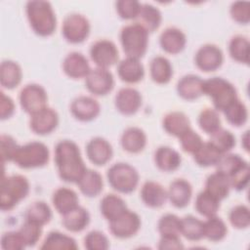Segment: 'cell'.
<instances>
[{
    "instance_id": "6da1fadb",
    "label": "cell",
    "mask_w": 250,
    "mask_h": 250,
    "mask_svg": "<svg viewBox=\"0 0 250 250\" xmlns=\"http://www.w3.org/2000/svg\"><path fill=\"white\" fill-rule=\"evenodd\" d=\"M55 162L60 178L67 183L77 184L87 169L78 146L69 140H63L57 144Z\"/></svg>"
},
{
    "instance_id": "7a4b0ae2",
    "label": "cell",
    "mask_w": 250,
    "mask_h": 250,
    "mask_svg": "<svg viewBox=\"0 0 250 250\" xmlns=\"http://www.w3.org/2000/svg\"><path fill=\"white\" fill-rule=\"evenodd\" d=\"M26 16L32 30L40 36L54 33L57 19L52 5L48 1L33 0L26 3Z\"/></svg>"
},
{
    "instance_id": "3957f363",
    "label": "cell",
    "mask_w": 250,
    "mask_h": 250,
    "mask_svg": "<svg viewBox=\"0 0 250 250\" xmlns=\"http://www.w3.org/2000/svg\"><path fill=\"white\" fill-rule=\"evenodd\" d=\"M29 192V183L22 175L3 176L0 188V208L2 211L12 210Z\"/></svg>"
},
{
    "instance_id": "277c9868",
    "label": "cell",
    "mask_w": 250,
    "mask_h": 250,
    "mask_svg": "<svg viewBox=\"0 0 250 250\" xmlns=\"http://www.w3.org/2000/svg\"><path fill=\"white\" fill-rule=\"evenodd\" d=\"M203 95L210 97L215 109L222 112L238 99L234 86L222 77L204 80Z\"/></svg>"
},
{
    "instance_id": "5b68a950",
    "label": "cell",
    "mask_w": 250,
    "mask_h": 250,
    "mask_svg": "<svg viewBox=\"0 0 250 250\" xmlns=\"http://www.w3.org/2000/svg\"><path fill=\"white\" fill-rule=\"evenodd\" d=\"M120 41L128 58L140 60L147 49L148 32L138 22L131 23L121 29Z\"/></svg>"
},
{
    "instance_id": "8992f818",
    "label": "cell",
    "mask_w": 250,
    "mask_h": 250,
    "mask_svg": "<svg viewBox=\"0 0 250 250\" xmlns=\"http://www.w3.org/2000/svg\"><path fill=\"white\" fill-rule=\"evenodd\" d=\"M49 156V149L45 144L30 142L19 146L13 162L23 169L38 168L48 163Z\"/></svg>"
},
{
    "instance_id": "52a82bcc",
    "label": "cell",
    "mask_w": 250,
    "mask_h": 250,
    "mask_svg": "<svg viewBox=\"0 0 250 250\" xmlns=\"http://www.w3.org/2000/svg\"><path fill=\"white\" fill-rule=\"evenodd\" d=\"M109 185L121 193L134 191L139 184L138 171L128 163L119 162L113 164L106 173Z\"/></svg>"
},
{
    "instance_id": "ba28073f",
    "label": "cell",
    "mask_w": 250,
    "mask_h": 250,
    "mask_svg": "<svg viewBox=\"0 0 250 250\" xmlns=\"http://www.w3.org/2000/svg\"><path fill=\"white\" fill-rule=\"evenodd\" d=\"M90 33L89 21L80 14L68 15L62 22V35L72 44L83 42Z\"/></svg>"
},
{
    "instance_id": "9c48e42d",
    "label": "cell",
    "mask_w": 250,
    "mask_h": 250,
    "mask_svg": "<svg viewBox=\"0 0 250 250\" xmlns=\"http://www.w3.org/2000/svg\"><path fill=\"white\" fill-rule=\"evenodd\" d=\"M48 96L45 89L35 83L25 85L20 93V103L22 109L30 115L47 106Z\"/></svg>"
},
{
    "instance_id": "30bf717a",
    "label": "cell",
    "mask_w": 250,
    "mask_h": 250,
    "mask_svg": "<svg viewBox=\"0 0 250 250\" xmlns=\"http://www.w3.org/2000/svg\"><path fill=\"white\" fill-rule=\"evenodd\" d=\"M141 228L139 215L131 210H126L122 215L109 222V230L117 238H130Z\"/></svg>"
},
{
    "instance_id": "8fae6325",
    "label": "cell",
    "mask_w": 250,
    "mask_h": 250,
    "mask_svg": "<svg viewBox=\"0 0 250 250\" xmlns=\"http://www.w3.org/2000/svg\"><path fill=\"white\" fill-rule=\"evenodd\" d=\"M90 57L97 67L107 68L117 62L118 50L112 41L101 39L91 46Z\"/></svg>"
},
{
    "instance_id": "7c38bea8",
    "label": "cell",
    "mask_w": 250,
    "mask_h": 250,
    "mask_svg": "<svg viewBox=\"0 0 250 250\" xmlns=\"http://www.w3.org/2000/svg\"><path fill=\"white\" fill-rule=\"evenodd\" d=\"M85 84L90 93L96 96H104L113 89L114 79L107 68L96 67L91 69L86 76Z\"/></svg>"
},
{
    "instance_id": "4fadbf2b",
    "label": "cell",
    "mask_w": 250,
    "mask_h": 250,
    "mask_svg": "<svg viewBox=\"0 0 250 250\" xmlns=\"http://www.w3.org/2000/svg\"><path fill=\"white\" fill-rule=\"evenodd\" d=\"M195 64L204 72L215 71L224 61L222 50L214 44H205L201 46L195 54Z\"/></svg>"
},
{
    "instance_id": "5bb4252c",
    "label": "cell",
    "mask_w": 250,
    "mask_h": 250,
    "mask_svg": "<svg viewBox=\"0 0 250 250\" xmlns=\"http://www.w3.org/2000/svg\"><path fill=\"white\" fill-rule=\"evenodd\" d=\"M59 124V115L51 107H44L30 115V129L38 135H47L53 132Z\"/></svg>"
},
{
    "instance_id": "9a60e30c",
    "label": "cell",
    "mask_w": 250,
    "mask_h": 250,
    "mask_svg": "<svg viewBox=\"0 0 250 250\" xmlns=\"http://www.w3.org/2000/svg\"><path fill=\"white\" fill-rule=\"evenodd\" d=\"M115 106L124 115L135 114L142 105V96L140 92L131 87L120 89L114 99Z\"/></svg>"
},
{
    "instance_id": "2e32d148",
    "label": "cell",
    "mask_w": 250,
    "mask_h": 250,
    "mask_svg": "<svg viewBox=\"0 0 250 250\" xmlns=\"http://www.w3.org/2000/svg\"><path fill=\"white\" fill-rule=\"evenodd\" d=\"M70 111L72 115L80 121H91L100 114L101 106L94 98L80 96L72 101Z\"/></svg>"
},
{
    "instance_id": "e0dca14e",
    "label": "cell",
    "mask_w": 250,
    "mask_h": 250,
    "mask_svg": "<svg viewBox=\"0 0 250 250\" xmlns=\"http://www.w3.org/2000/svg\"><path fill=\"white\" fill-rule=\"evenodd\" d=\"M86 153L93 164L103 166L110 160L112 156V147L105 139L96 137L88 142L86 146Z\"/></svg>"
},
{
    "instance_id": "ac0fdd59",
    "label": "cell",
    "mask_w": 250,
    "mask_h": 250,
    "mask_svg": "<svg viewBox=\"0 0 250 250\" xmlns=\"http://www.w3.org/2000/svg\"><path fill=\"white\" fill-rule=\"evenodd\" d=\"M62 69L64 73L73 79L86 78L91 68L86 57L81 53H69L63 60Z\"/></svg>"
},
{
    "instance_id": "d6986e66",
    "label": "cell",
    "mask_w": 250,
    "mask_h": 250,
    "mask_svg": "<svg viewBox=\"0 0 250 250\" xmlns=\"http://www.w3.org/2000/svg\"><path fill=\"white\" fill-rule=\"evenodd\" d=\"M159 43L166 53L176 55L185 49L187 37L180 28L168 27L160 34Z\"/></svg>"
},
{
    "instance_id": "ffe728a7",
    "label": "cell",
    "mask_w": 250,
    "mask_h": 250,
    "mask_svg": "<svg viewBox=\"0 0 250 250\" xmlns=\"http://www.w3.org/2000/svg\"><path fill=\"white\" fill-rule=\"evenodd\" d=\"M192 195L191 185L184 180L177 179L173 181L168 188L167 197L170 202L177 208H184L188 205Z\"/></svg>"
},
{
    "instance_id": "44dd1931",
    "label": "cell",
    "mask_w": 250,
    "mask_h": 250,
    "mask_svg": "<svg viewBox=\"0 0 250 250\" xmlns=\"http://www.w3.org/2000/svg\"><path fill=\"white\" fill-rule=\"evenodd\" d=\"M204 80L195 74L183 76L177 84V92L185 100H196L203 95Z\"/></svg>"
},
{
    "instance_id": "7402d4cb",
    "label": "cell",
    "mask_w": 250,
    "mask_h": 250,
    "mask_svg": "<svg viewBox=\"0 0 250 250\" xmlns=\"http://www.w3.org/2000/svg\"><path fill=\"white\" fill-rule=\"evenodd\" d=\"M119 78L126 83H137L144 78V65L138 59L126 58L122 60L117 66Z\"/></svg>"
},
{
    "instance_id": "603a6c76",
    "label": "cell",
    "mask_w": 250,
    "mask_h": 250,
    "mask_svg": "<svg viewBox=\"0 0 250 250\" xmlns=\"http://www.w3.org/2000/svg\"><path fill=\"white\" fill-rule=\"evenodd\" d=\"M141 198L146 206L150 208H158L165 203L168 197L167 191L160 184L148 181L142 187Z\"/></svg>"
},
{
    "instance_id": "cb8c5ba5",
    "label": "cell",
    "mask_w": 250,
    "mask_h": 250,
    "mask_svg": "<svg viewBox=\"0 0 250 250\" xmlns=\"http://www.w3.org/2000/svg\"><path fill=\"white\" fill-rule=\"evenodd\" d=\"M154 161L160 170L164 172H172L180 167L182 158L180 153L174 148L162 146L156 149L154 153Z\"/></svg>"
},
{
    "instance_id": "d4e9b609",
    "label": "cell",
    "mask_w": 250,
    "mask_h": 250,
    "mask_svg": "<svg viewBox=\"0 0 250 250\" xmlns=\"http://www.w3.org/2000/svg\"><path fill=\"white\" fill-rule=\"evenodd\" d=\"M120 142L124 150L130 153H138L146 145V135L139 127H129L123 132Z\"/></svg>"
},
{
    "instance_id": "484cf974",
    "label": "cell",
    "mask_w": 250,
    "mask_h": 250,
    "mask_svg": "<svg viewBox=\"0 0 250 250\" xmlns=\"http://www.w3.org/2000/svg\"><path fill=\"white\" fill-rule=\"evenodd\" d=\"M77 185L84 195L88 197H95L102 192L104 182L99 172L92 169H86Z\"/></svg>"
},
{
    "instance_id": "4316f807",
    "label": "cell",
    "mask_w": 250,
    "mask_h": 250,
    "mask_svg": "<svg viewBox=\"0 0 250 250\" xmlns=\"http://www.w3.org/2000/svg\"><path fill=\"white\" fill-rule=\"evenodd\" d=\"M62 222L67 230L71 232H79L89 225L90 214L85 208L78 205L71 211L62 215Z\"/></svg>"
},
{
    "instance_id": "83f0119b",
    "label": "cell",
    "mask_w": 250,
    "mask_h": 250,
    "mask_svg": "<svg viewBox=\"0 0 250 250\" xmlns=\"http://www.w3.org/2000/svg\"><path fill=\"white\" fill-rule=\"evenodd\" d=\"M164 130L175 137L180 138L185 132L190 129L188 117L182 111H172L163 118Z\"/></svg>"
},
{
    "instance_id": "f1b7e54d",
    "label": "cell",
    "mask_w": 250,
    "mask_h": 250,
    "mask_svg": "<svg viewBox=\"0 0 250 250\" xmlns=\"http://www.w3.org/2000/svg\"><path fill=\"white\" fill-rule=\"evenodd\" d=\"M78 195L76 192L67 188H59L55 190L52 201L58 213L64 215L78 206Z\"/></svg>"
},
{
    "instance_id": "f546056e",
    "label": "cell",
    "mask_w": 250,
    "mask_h": 250,
    "mask_svg": "<svg viewBox=\"0 0 250 250\" xmlns=\"http://www.w3.org/2000/svg\"><path fill=\"white\" fill-rule=\"evenodd\" d=\"M22 77V71L20 64L14 61H3L0 65V83L6 89L17 87Z\"/></svg>"
},
{
    "instance_id": "4dcf8cb0",
    "label": "cell",
    "mask_w": 250,
    "mask_h": 250,
    "mask_svg": "<svg viewBox=\"0 0 250 250\" xmlns=\"http://www.w3.org/2000/svg\"><path fill=\"white\" fill-rule=\"evenodd\" d=\"M101 212L108 221H112L128 210L125 201L116 194H106L101 201Z\"/></svg>"
},
{
    "instance_id": "1f68e13d",
    "label": "cell",
    "mask_w": 250,
    "mask_h": 250,
    "mask_svg": "<svg viewBox=\"0 0 250 250\" xmlns=\"http://www.w3.org/2000/svg\"><path fill=\"white\" fill-rule=\"evenodd\" d=\"M230 185L229 179L219 172H215L211 174L205 183V189L219 201L226 198L230 189Z\"/></svg>"
},
{
    "instance_id": "d6a6232c",
    "label": "cell",
    "mask_w": 250,
    "mask_h": 250,
    "mask_svg": "<svg viewBox=\"0 0 250 250\" xmlns=\"http://www.w3.org/2000/svg\"><path fill=\"white\" fill-rule=\"evenodd\" d=\"M149 70L151 79L158 84L168 83L173 75V67L169 60L162 56H157L152 59Z\"/></svg>"
},
{
    "instance_id": "836d02e7",
    "label": "cell",
    "mask_w": 250,
    "mask_h": 250,
    "mask_svg": "<svg viewBox=\"0 0 250 250\" xmlns=\"http://www.w3.org/2000/svg\"><path fill=\"white\" fill-rule=\"evenodd\" d=\"M138 23L141 24L147 32L156 30L162 21L160 11L151 4H142L140 13L137 17Z\"/></svg>"
},
{
    "instance_id": "e575fe53",
    "label": "cell",
    "mask_w": 250,
    "mask_h": 250,
    "mask_svg": "<svg viewBox=\"0 0 250 250\" xmlns=\"http://www.w3.org/2000/svg\"><path fill=\"white\" fill-rule=\"evenodd\" d=\"M223 153L218 150L209 141L203 142L200 147L193 153L194 161L201 167H210L217 165Z\"/></svg>"
},
{
    "instance_id": "d590c367",
    "label": "cell",
    "mask_w": 250,
    "mask_h": 250,
    "mask_svg": "<svg viewBox=\"0 0 250 250\" xmlns=\"http://www.w3.org/2000/svg\"><path fill=\"white\" fill-rule=\"evenodd\" d=\"M40 248L46 250H75L78 248V246L76 241L65 233L52 231L47 235Z\"/></svg>"
},
{
    "instance_id": "8d00e7d4",
    "label": "cell",
    "mask_w": 250,
    "mask_h": 250,
    "mask_svg": "<svg viewBox=\"0 0 250 250\" xmlns=\"http://www.w3.org/2000/svg\"><path fill=\"white\" fill-rule=\"evenodd\" d=\"M248 163L238 154L225 153L217 163V172L223 174L228 179L242 169Z\"/></svg>"
},
{
    "instance_id": "74e56055",
    "label": "cell",
    "mask_w": 250,
    "mask_h": 250,
    "mask_svg": "<svg viewBox=\"0 0 250 250\" xmlns=\"http://www.w3.org/2000/svg\"><path fill=\"white\" fill-rule=\"evenodd\" d=\"M181 234L191 241L202 239L204 237V222L191 215L185 216L182 219Z\"/></svg>"
},
{
    "instance_id": "f35d334b",
    "label": "cell",
    "mask_w": 250,
    "mask_h": 250,
    "mask_svg": "<svg viewBox=\"0 0 250 250\" xmlns=\"http://www.w3.org/2000/svg\"><path fill=\"white\" fill-rule=\"evenodd\" d=\"M229 52L230 57L242 63L249 62V41L243 35L233 36L229 44Z\"/></svg>"
},
{
    "instance_id": "ab89813d",
    "label": "cell",
    "mask_w": 250,
    "mask_h": 250,
    "mask_svg": "<svg viewBox=\"0 0 250 250\" xmlns=\"http://www.w3.org/2000/svg\"><path fill=\"white\" fill-rule=\"evenodd\" d=\"M228 229L225 222L215 216L207 218L204 222V237L210 241H221L227 235Z\"/></svg>"
},
{
    "instance_id": "60d3db41",
    "label": "cell",
    "mask_w": 250,
    "mask_h": 250,
    "mask_svg": "<svg viewBox=\"0 0 250 250\" xmlns=\"http://www.w3.org/2000/svg\"><path fill=\"white\" fill-rule=\"evenodd\" d=\"M219 207L220 201L206 190H203L197 194L195 199V209L200 215L206 218L215 216L219 210Z\"/></svg>"
},
{
    "instance_id": "b9f144b4",
    "label": "cell",
    "mask_w": 250,
    "mask_h": 250,
    "mask_svg": "<svg viewBox=\"0 0 250 250\" xmlns=\"http://www.w3.org/2000/svg\"><path fill=\"white\" fill-rule=\"evenodd\" d=\"M52 211L49 205L43 201L33 202L26 210L25 220L34 222L40 226H44L50 222Z\"/></svg>"
},
{
    "instance_id": "7bdbcfd3",
    "label": "cell",
    "mask_w": 250,
    "mask_h": 250,
    "mask_svg": "<svg viewBox=\"0 0 250 250\" xmlns=\"http://www.w3.org/2000/svg\"><path fill=\"white\" fill-rule=\"evenodd\" d=\"M223 113L228 122L235 127L244 125L248 118L247 107L239 99H237L228 108H226Z\"/></svg>"
},
{
    "instance_id": "ee69618b",
    "label": "cell",
    "mask_w": 250,
    "mask_h": 250,
    "mask_svg": "<svg viewBox=\"0 0 250 250\" xmlns=\"http://www.w3.org/2000/svg\"><path fill=\"white\" fill-rule=\"evenodd\" d=\"M182 219L174 214H165L158 221V231L161 236L180 237Z\"/></svg>"
},
{
    "instance_id": "f6af8a7d",
    "label": "cell",
    "mask_w": 250,
    "mask_h": 250,
    "mask_svg": "<svg viewBox=\"0 0 250 250\" xmlns=\"http://www.w3.org/2000/svg\"><path fill=\"white\" fill-rule=\"evenodd\" d=\"M198 124L201 130L212 135L221 129V119L218 111L213 108H204L198 116Z\"/></svg>"
},
{
    "instance_id": "bcb514c9",
    "label": "cell",
    "mask_w": 250,
    "mask_h": 250,
    "mask_svg": "<svg viewBox=\"0 0 250 250\" xmlns=\"http://www.w3.org/2000/svg\"><path fill=\"white\" fill-rule=\"evenodd\" d=\"M209 142L216 148H218L220 152L225 154L234 147L235 137L230 131L221 128L211 135V139Z\"/></svg>"
},
{
    "instance_id": "7dc6e473",
    "label": "cell",
    "mask_w": 250,
    "mask_h": 250,
    "mask_svg": "<svg viewBox=\"0 0 250 250\" xmlns=\"http://www.w3.org/2000/svg\"><path fill=\"white\" fill-rule=\"evenodd\" d=\"M231 226L235 229H246L250 225V211L245 205L239 204L234 206L229 215Z\"/></svg>"
},
{
    "instance_id": "c3c4849f",
    "label": "cell",
    "mask_w": 250,
    "mask_h": 250,
    "mask_svg": "<svg viewBox=\"0 0 250 250\" xmlns=\"http://www.w3.org/2000/svg\"><path fill=\"white\" fill-rule=\"evenodd\" d=\"M19 231L21 234L26 246H34L41 236L42 226L34 222L25 220Z\"/></svg>"
},
{
    "instance_id": "681fc988",
    "label": "cell",
    "mask_w": 250,
    "mask_h": 250,
    "mask_svg": "<svg viewBox=\"0 0 250 250\" xmlns=\"http://www.w3.org/2000/svg\"><path fill=\"white\" fill-rule=\"evenodd\" d=\"M118 15L124 20L137 19L142 4L135 0H119L115 3Z\"/></svg>"
},
{
    "instance_id": "f907efd6",
    "label": "cell",
    "mask_w": 250,
    "mask_h": 250,
    "mask_svg": "<svg viewBox=\"0 0 250 250\" xmlns=\"http://www.w3.org/2000/svg\"><path fill=\"white\" fill-rule=\"evenodd\" d=\"M231 19L241 24H247L250 21V4L247 1H235L229 9Z\"/></svg>"
},
{
    "instance_id": "816d5d0a",
    "label": "cell",
    "mask_w": 250,
    "mask_h": 250,
    "mask_svg": "<svg viewBox=\"0 0 250 250\" xmlns=\"http://www.w3.org/2000/svg\"><path fill=\"white\" fill-rule=\"evenodd\" d=\"M84 245L89 250H106L109 247V242L104 232L92 230L85 236Z\"/></svg>"
},
{
    "instance_id": "f5cc1de1",
    "label": "cell",
    "mask_w": 250,
    "mask_h": 250,
    "mask_svg": "<svg viewBox=\"0 0 250 250\" xmlns=\"http://www.w3.org/2000/svg\"><path fill=\"white\" fill-rule=\"evenodd\" d=\"M179 139H180V143L183 150L192 154L203 144L201 137L196 132H194L191 128L188 129L187 132H185Z\"/></svg>"
},
{
    "instance_id": "db71d44e",
    "label": "cell",
    "mask_w": 250,
    "mask_h": 250,
    "mask_svg": "<svg viewBox=\"0 0 250 250\" xmlns=\"http://www.w3.org/2000/svg\"><path fill=\"white\" fill-rule=\"evenodd\" d=\"M1 247L5 250H21L26 244L20 231H9L2 235Z\"/></svg>"
},
{
    "instance_id": "11a10c76",
    "label": "cell",
    "mask_w": 250,
    "mask_h": 250,
    "mask_svg": "<svg viewBox=\"0 0 250 250\" xmlns=\"http://www.w3.org/2000/svg\"><path fill=\"white\" fill-rule=\"evenodd\" d=\"M0 144L2 163H5L6 161H13L15 154L20 146L15 139L9 135H2L0 138Z\"/></svg>"
},
{
    "instance_id": "9f6ffc18",
    "label": "cell",
    "mask_w": 250,
    "mask_h": 250,
    "mask_svg": "<svg viewBox=\"0 0 250 250\" xmlns=\"http://www.w3.org/2000/svg\"><path fill=\"white\" fill-rule=\"evenodd\" d=\"M248 181H249V165L244 166L242 169H240L238 172H236L234 175H232L229 179L230 188L236 190L244 189L248 185Z\"/></svg>"
},
{
    "instance_id": "6f0895ef",
    "label": "cell",
    "mask_w": 250,
    "mask_h": 250,
    "mask_svg": "<svg viewBox=\"0 0 250 250\" xmlns=\"http://www.w3.org/2000/svg\"><path fill=\"white\" fill-rule=\"evenodd\" d=\"M15 111L14 101L3 91L0 92V117L2 120L10 118Z\"/></svg>"
},
{
    "instance_id": "680465c9",
    "label": "cell",
    "mask_w": 250,
    "mask_h": 250,
    "mask_svg": "<svg viewBox=\"0 0 250 250\" xmlns=\"http://www.w3.org/2000/svg\"><path fill=\"white\" fill-rule=\"evenodd\" d=\"M158 248L161 250L165 249H183L184 245L180 240V237L176 236H161Z\"/></svg>"
},
{
    "instance_id": "91938a15",
    "label": "cell",
    "mask_w": 250,
    "mask_h": 250,
    "mask_svg": "<svg viewBox=\"0 0 250 250\" xmlns=\"http://www.w3.org/2000/svg\"><path fill=\"white\" fill-rule=\"evenodd\" d=\"M248 131H246L245 132V134H244V136L242 137V143H243V146H244V148H245V150L246 151H248L249 150V148H248Z\"/></svg>"
}]
</instances>
